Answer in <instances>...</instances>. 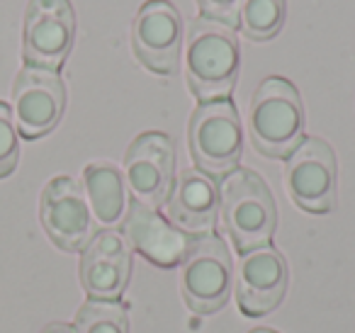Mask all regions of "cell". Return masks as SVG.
<instances>
[{"label": "cell", "mask_w": 355, "mask_h": 333, "mask_svg": "<svg viewBox=\"0 0 355 333\" xmlns=\"http://www.w3.org/2000/svg\"><path fill=\"white\" fill-rule=\"evenodd\" d=\"M40 219L46 236L61 250H83L93 239V214L85 192L73 178L56 176L42 190Z\"/></svg>", "instance_id": "8fae6325"}, {"label": "cell", "mask_w": 355, "mask_h": 333, "mask_svg": "<svg viewBox=\"0 0 355 333\" xmlns=\"http://www.w3.org/2000/svg\"><path fill=\"white\" fill-rule=\"evenodd\" d=\"M175 146L163 132H144L132 142L124 156V180L134 202L144 207H161L173 190Z\"/></svg>", "instance_id": "9c48e42d"}, {"label": "cell", "mask_w": 355, "mask_h": 333, "mask_svg": "<svg viewBox=\"0 0 355 333\" xmlns=\"http://www.w3.org/2000/svg\"><path fill=\"white\" fill-rule=\"evenodd\" d=\"M132 250L119 231L103 229L80 255V284L90 299H117L129 284Z\"/></svg>", "instance_id": "4fadbf2b"}, {"label": "cell", "mask_w": 355, "mask_h": 333, "mask_svg": "<svg viewBox=\"0 0 355 333\" xmlns=\"http://www.w3.org/2000/svg\"><path fill=\"white\" fill-rule=\"evenodd\" d=\"M248 333H277V331H272V328H253V331H248Z\"/></svg>", "instance_id": "7402d4cb"}, {"label": "cell", "mask_w": 355, "mask_h": 333, "mask_svg": "<svg viewBox=\"0 0 355 333\" xmlns=\"http://www.w3.org/2000/svg\"><path fill=\"white\" fill-rule=\"evenodd\" d=\"M137 59L158 76H173L180 64L183 20L168 0H146L139 8L132 27Z\"/></svg>", "instance_id": "30bf717a"}, {"label": "cell", "mask_w": 355, "mask_h": 333, "mask_svg": "<svg viewBox=\"0 0 355 333\" xmlns=\"http://www.w3.org/2000/svg\"><path fill=\"white\" fill-rule=\"evenodd\" d=\"M76 40L71 0H30L22 22V59L27 66L59 71Z\"/></svg>", "instance_id": "8992f818"}, {"label": "cell", "mask_w": 355, "mask_h": 333, "mask_svg": "<svg viewBox=\"0 0 355 333\" xmlns=\"http://www.w3.org/2000/svg\"><path fill=\"white\" fill-rule=\"evenodd\" d=\"M180 289L195 314H217L232 292V255L219 236L207 234L190 241L183 258Z\"/></svg>", "instance_id": "5b68a950"}, {"label": "cell", "mask_w": 355, "mask_h": 333, "mask_svg": "<svg viewBox=\"0 0 355 333\" xmlns=\"http://www.w3.org/2000/svg\"><path fill=\"white\" fill-rule=\"evenodd\" d=\"M285 182L292 202L311 214H326L336 205V156L319 137H304L287 156Z\"/></svg>", "instance_id": "ba28073f"}, {"label": "cell", "mask_w": 355, "mask_h": 333, "mask_svg": "<svg viewBox=\"0 0 355 333\" xmlns=\"http://www.w3.org/2000/svg\"><path fill=\"white\" fill-rule=\"evenodd\" d=\"M287 260L270 244L241 253L236 265V302L241 314L258 318L275 311L287 294Z\"/></svg>", "instance_id": "7c38bea8"}, {"label": "cell", "mask_w": 355, "mask_h": 333, "mask_svg": "<svg viewBox=\"0 0 355 333\" xmlns=\"http://www.w3.org/2000/svg\"><path fill=\"white\" fill-rule=\"evenodd\" d=\"M188 139L198 171L212 178H224L236 171L243 151V134L232 100L200 103L190 117Z\"/></svg>", "instance_id": "277c9868"}, {"label": "cell", "mask_w": 355, "mask_h": 333, "mask_svg": "<svg viewBox=\"0 0 355 333\" xmlns=\"http://www.w3.org/2000/svg\"><path fill=\"white\" fill-rule=\"evenodd\" d=\"M285 0H239V27L253 42H268L285 25Z\"/></svg>", "instance_id": "e0dca14e"}, {"label": "cell", "mask_w": 355, "mask_h": 333, "mask_svg": "<svg viewBox=\"0 0 355 333\" xmlns=\"http://www.w3.org/2000/svg\"><path fill=\"white\" fill-rule=\"evenodd\" d=\"M76 333H129L127 309L117 299H88L76 314Z\"/></svg>", "instance_id": "ac0fdd59"}, {"label": "cell", "mask_w": 355, "mask_h": 333, "mask_svg": "<svg viewBox=\"0 0 355 333\" xmlns=\"http://www.w3.org/2000/svg\"><path fill=\"white\" fill-rule=\"evenodd\" d=\"M171 224L188 236L212 234L219 214V187L212 176L188 168L178 176L168 195Z\"/></svg>", "instance_id": "9a60e30c"}, {"label": "cell", "mask_w": 355, "mask_h": 333, "mask_svg": "<svg viewBox=\"0 0 355 333\" xmlns=\"http://www.w3.org/2000/svg\"><path fill=\"white\" fill-rule=\"evenodd\" d=\"M66 110V85L59 71L22 66L10 98L12 122L25 139H40L61 122Z\"/></svg>", "instance_id": "52a82bcc"}, {"label": "cell", "mask_w": 355, "mask_h": 333, "mask_svg": "<svg viewBox=\"0 0 355 333\" xmlns=\"http://www.w3.org/2000/svg\"><path fill=\"white\" fill-rule=\"evenodd\" d=\"M20 161V142L17 127L12 122L10 105L0 100V178H8Z\"/></svg>", "instance_id": "d6986e66"}, {"label": "cell", "mask_w": 355, "mask_h": 333, "mask_svg": "<svg viewBox=\"0 0 355 333\" xmlns=\"http://www.w3.org/2000/svg\"><path fill=\"white\" fill-rule=\"evenodd\" d=\"M253 146L268 158H287L304 139V108L287 78L261 80L248 112Z\"/></svg>", "instance_id": "3957f363"}, {"label": "cell", "mask_w": 355, "mask_h": 333, "mask_svg": "<svg viewBox=\"0 0 355 333\" xmlns=\"http://www.w3.org/2000/svg\"><path fill=\"white\" fill-rule=\"evenodd\" d=\"M239 76V42L234 27L200 15L188 30L185 78L200 103L229 100Z\"/></svg>", "instance_id": "6da1fadb"}, {"label": "cell", "mask_w": 355, "mask_h": 333, "mask_svg": "<svg viewBox=\"0 0 355 333\" xmlns=\"http://www.w3.org/2000/svg\"><path fill=\"white\" fill-rule=\"evenodd\" d=\"M83 192L88 200L90 214L103 226H114L124 219L127 192L122 173L114 163L95 161L83 168Z\"/></svg>", "instance_id": "2e32d148"}, {"label": "cell", "mask_w": 355, "mask_h": 333, "mask_svg": "<svg viewBox=\"0 0 355 333\" xmlns=\"http://www.w3.org/2000/svg\"><path fill=\"white\" fill-rule=\"evenodd\" d=\"M42 333H76V331H73V326H69V323H49Z\"/></svg>", "instance_id": "44dd1931"}, {"label": "cell", "mask_w": 355, "mask_h": 333, "mask_svg": "<svg viewBox=\"0 0 355 333\" xmlns=\"http://www.w3.org/2000/svg\"><path fill=\"white\" fill-rule=\"evenodd\" d=\"M222 224L239 253L268 246L277 226V207L270 187L258 173L236 168L222 180Z\"/></svg>", "instance_id": "7a4b0ae2"}, {"label": "cell", "mask_w": 355, "mask_h": 333, "mask_svg": "<svg viewBox=\"0 0 355 333\" xmlns=\"http://www.w3.org/2000/svg\"><path fill=\"white\" fill-rule=\"evenodd\" d=\"M124 241L129 248L158 268H175L190 248V236L166 221L156 210L132 202L124 216Z\"/></svg>", "instance_id": "5bb4252c"}, {"label": "cell", "mask_w": 355, "mask_h": 333, "mask_svg": "<svg viewBox=\"0 0 355 333\" xmlns=\"http://www.w3.org/2000/svg\"><path fill=\"white\" fill-rule=\"evenodd\" d=\"M198 8L202 17L239 27V0H198Z\"/></svg>", "instance_id": "ffe728a7"}]
</instances>
